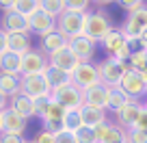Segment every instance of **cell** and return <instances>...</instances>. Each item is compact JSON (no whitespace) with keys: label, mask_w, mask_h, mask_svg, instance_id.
Returning a JSON list of instances; mask_svg holds the SVG:
<instances>
[{"label":"cell","mask_w":147,"mask_h":143,"mask_svg":"<svg viewBox=\"0 0 147 143\" xmlns=\"http://www.w3.org/2000/svg\"><path fill=\"white\" fill-rule=\"evenodd\" d=\"M115 30L110 18L102 9H95L91 13H87V22H84V35L89 39H93L95 43H102L110 33Z\"/></svg>","instance_id":"obj_1"},{"label":"cell","mask_w":147,"mask_h":143,"mask_svg":"<svg viewBox=\"0 0 147 143\" xmlns=\"http://www.w3.org/2000/svg\"><path fill=\"white\" fill-rule=\"evenodd\" d=\"M100 46H102V50L106 52V56H113V59L123 61V63H128L130 56H132V52H134L132 46H130V41L125 39V35L119 30V28H115Z\"/></svg>","instance_id":"obj_2"},{"label":"cell","mask_w":147,"mask_h":143,"mask_svg":"<svg viewBox=\"0 0 147 143\" xmlns=\"http://www.w3.org/2000/svg\"><path fill=\"white\" fill-rule=\"evenodd\" d=\"M97 69H100L102 85H106V87H119L123 74L128 72V63L117 61V59H113V56H106L104 61L97 63Z\"/></svg>","instance_id":"obj_3"},{"label":"cell","mask_w":147,"mask_h":143,"mask_svg":"<svg viewBox=\"0 0 147 143\" xmlns=\"http://www.w3.org/2000/svg\"><path fill=\"white\" fill-rule=\"evenodd\" d=\"M119 30L125 35L128 41H138L141 35L147 30V5L143 9L134 11V13H128L123 20V24L119 26Z\"/></svg>","instance_id":"obj_4"},{"label":"cell","mask_w":147,"mask_h":143,"mask_svg":"<svg viewBox=\"0 0 147 143\" xmlns=\"http://www.w3.org/2000/svg\"><path fill=\"white\" fill-rule=\"evenodd\" d=\"M84 22H87V15H78V13H71V11H65L56 20V30L67 41H71V39L84 35Z\"/></svg>","instance_id":"obj_5"},{"label":"cell","mask_w":147,"mask_h":143,"mask_svg":"<svg viewBox=\"0 0 147 143\" xmlns=\"http://www.w3.org/2000/svg\"><path fill=\"white\" fill-rule=\"evenodd\" d=\"M52 100L59 102L67 111H80L84 106V91H80L74 83H69V85H65V87L52 91Z\"/></svg>","instance_id":"obj_6"},{"label":"cell","mask_w":147,"mask_h":143,"mask_svg":"<svg viewBox=\"0 0 147 143\" xmlns=\"http://www.w3.org/2000/svg\"><path fill=\"white\" fill-rule=\"evenodd\" d=\"M71 83L76 85L80 91H89V89L102 85L97 63H80L78 67H76V72L71 74Z\"/></svg>","instance_id":"obj_7"},{"label":"cell","mask_w":147,"mask_h":143,"mask_svg":"<svg viewBox=\"0 0 147 143\" xmlns=\"http://www.w3.org/2000/svg\"><path fill=\"white\" fill-rule=\"evenodd\" d=\"M50 67V59L43 54L41 50L32 48L30 52L22 56V76H37V74H46V69Z\"/></svg>","instance_id":"obj_8"},{"label":"cell","mask_w":147,"mask_h":143,"mask_svg":"<svg viewBox=\"0 0 147 143\" xmlns=\"http://www.w3.org/2000/svg\"><path fill=\"white\" fill-rule=\"evenodd\" d=\"M22 93H26L28 98L37 100V98H46L52 96V89L48 85L46 76L37 74V76H22Z\"/></svg>","instance_id":"obj_9"},{"label":"cell","mask_w":147,"mask_h":143,"mask_svg":"<svg viewBox=\"0 0 147 143\" xmlns=\"http://www.w3.org/2000/svg\"><path fill=\"white\" fill-rule=\"evenodd\" d=\"M119 87L123 89V91L128 93L132 100H138V102H141L143 96H147V83L143 80L141 74H136V72H134V69H130V67H128V72L123 74Z\"/></svg>","instance_id":"obj_10"},{"label":"cell","mask_w":147,"mask_h":143,"mask_svg":"<svg viewBox=\"0 0 147 143\" xmlns=\"http://www.w3.org/2000/svg\"><path fill=\"white\" fill-rule=\"evenodd\" d=\"M97 143H128V130H123L117 121H106L95 128Z\"/></svg>","instance_id":"obj_11"},{"label":"cell","mask_w":147,"mask_h":143,"mask_svg":"<svg viewBox=\"0 0 147 143\" xmlns=\"http://www.w3.org/2000/svg\"><path fill=\"white\" fill-rule=\"evenodd\" d=\"M69 48H71V52L76 54V59H78L80 63H93L95 52H97V43L93 41V39H89L87 35H80V37L71 39V41H69Z\"/></svg>","instance_id":"obj_12"},{"label":"cell","mask_w":147,"mask_h":143,"mask_svg":"<svg viewBox=\"0 0 147 143\" xmlns=\"http://www.w3.org/2000/svg\"><path fill=\"white\" fill-rule=\"evenodd\" d=\"M28 24H30V35H37L39 39L56 30V20L52 18V15H48L46 11H41V9L37 11L35 15L28 18Z\"/></svg>","instance_id":"obj_13"},{"label":"cell","mask_w":147,"mask_h":143,"mask_svg":"<svg viewBox=\"0 0 147 143\" xmlns=\"http://www.w3.org/2000/svg\"><path fill=\"white\" fill-rule=\"evenodd\" d=\"M0 121H2V134H18V137H24L26 132L28 119H24L22 115H18L11 108H5L0 113Z\"/></svg>","instance_id":"obj_14"},{"label":"cell","mask_w":147,"mask_h":143,"mask_svg":"<svg viewBox=\"0 0 147 143\" xmlns=\"http://www.w3.org/2000/svg\"><path fill=\"white\" fill-rule=\"evenodd\" d=\"M0 28L11 35V33H30V24H28V18L18 11H5L2 18H0Z\"/></svg>","instance_id":"obj_15"},{"label":"cell","mask_w":147,"mask_h":143,"mask_svg":"<svg viewBox=\"0 0 147 143\" xmlns=\"http://www.w3.org/2000/svg\"><path fill=\"white\" fill-rule=\"evenodd\" d=\"M143 106H145L143 102H138V100H130L128 104L123 106V108H119V111L115 113V119H117V124H119L123 130L134 128V126H136L138 115H141V111H143Z\"/></svg>","instance_id":"obj_16"},{"label":"cell","mask_w":147,"mask_h":143,"mask_svg":"<svg viewBox=\"0 0 147 143\" xmlns=\"http://www.w3.org/2000/svg\"><path fill=\"white\" fill-rule=\"evenodd\" d=\"M50 65H54V67H59V69H63V72H67L69 76L76 72V67L80 65V61L76 59V54L71 52V48H63V50H59L56 54H52L50 56Z\"/></svg>","instance_id":"obj_17"},{"label":"cell","mask_w":147,"mask_h":143,"mask_svg":"<svg viewBox=\"0 0 147 143\" xmlns=\"http://www.w3.org/2000/svg\"><path fill=\"white\" fill-rule=\"evenodd\" d=\"M108 100H110V87H106V85H97V87L84 91V104L87 106L108 111Z\"/></svg>","instance_id":"obj_18"},{"label":"cell","mask_w":147,"mask_h":143,"mask_svg":"<svg viewBox=\"0 0 147 143\" xmlns=\"http://www.w3.org/2000/svg\"><path fill=\"white\" fill-rule=\"evenodd\" d=\"M67 46H69V41L63 37V35H61L59 30H54V33H50V35H46V37L39 39V50H41L48 59H50L52 54H56L59 50L67 48Z\"/></svg>","instance_id":"obj_19"},{"label":"cell","mask_w":147,"mask_h":143,"mask_svg":"<svg viewBox=\"0 0 147 143\" xmlns=\"http://www.w3.org/2000/svg\"><path fill=\"white\" fill-rule=\"evenodd\" d=\"M9 108H11V111H15L18 115H22L24 119L35 117V100L28 98L26 93H18V96L11 98V100H9Z\"/></svg>","instance_id":"obj_20"},{"label":"cell","mask_w":147,"mask_h":143,"mask_svg":"<svg viewBox=\"0 0 147 143\" xmlns=\"http://www.w3.org/2000/svg\"><path fill=\"white\" fill-rule=\"evenodd\" d=\"M7 43H9V52H15L20 56L32 50L30 33H11V35H7Z\"/></svg>","instance_id":"obj_21"},{"label":"cell","mask_w":147,"mask_h":143,"mask_svg":"<svg viewBox=\"0 0 147 143\" xmlns=\"http://www.w3.org/2000/svg\"><path fill=\"white\" fill-rule=\"evenodd\" d=\"M80 115H82V124L87 126V128H93V130L100 128L102 124H106V121H108L106 111L95 108V106H87V104L80 108Z\"/></svg>","instance_id":"obj_22"},{"label":"cell","mask_w":147,"mask_h":143,"mask_svg":"<svg viewBox=\"0 0 147 143\" xmlns=\"http://www.w3.org/2000/svg\"><path fill=\"white\" fill-rule=\"evenodd\" d=\"M0 91L5 93L9 100L13 96H18V93H22V76L0 72Z\"/></svg>","instance_id":"obj_23"},{"label":"cell","mask_w":147,"mask_h":143,"mask_svg":"<svg viewBox=\"0 0 147 143\" xmlns=\"http://www.w3.org/2000/svg\"><path fill=\"white\" fill-rule=\"evenodd\" d=\"M43 76H46V80H48V85H50L52 91H56V89H61V87H65V85L71 83V76H69L67 72H63V69L54 67V65H50Z\"/></svg>","instance_id":"obj_24"},{"label":"cell","mask_w":147,"mask_h":143,"mask_svg":"<svg viewBox=\"0 0 147 143\" xmlns=\"http://www.w3.org/2000/svg\"><path fill=\"white\" fill-rule=\"evenodd\" d=\"M0 72L22 76V56L15 54V52H5L0 56Z\"/></svg>","instance_id":"obj_25"},{"label":"cell","mask_w":147,"mask_h":143,"mask_svg":"<svg viewBox=\"0 0 147 143\" xmlns=\"http://www.w3.org/2000/svg\"><path fill=\"white\" fill-rule=\"evenodd\" d=\"M128 67L134 69L136 74H141L143 80L147 83V50H143V48L134 50L132 56H130V61H128Z\"/></svg>","instance_id":"obj_26"},{"label":"cell","mask_w":147,"mask_h":143,"mask_svg":"<svg viewBox=\"0 0 147 143\" xmlns=\"http://www.w3.org/2000/svg\"><path fill=\"white\" fill-rule=\"evenodd\" d=\"M132 100V98L128 96V93L123 91L121 87H110V100H108V111L117 113L119 108H123L128 102Z\"/></svg>","instance_id":"obj_27"},{"label":"cell","mask_w":147,"mask_h":143,"mask_svg":"<svg viewBox=\"0 0 147 143\" xmlns=\"http://www.w3.org/2000/svg\"><path fill=\"white\" fill-rule=\"evenodd\" d=\"M39 9H41V0H13V9L11 11H18V13L30 18Z\"/></svg>","instance_id":"obj_28"},{"label":"cell","mask_w":147,"mask_h":143,"mask_svg":"<svg viewBox=\"0 0 147 143\" xmlns=\"http://www.w3.org/2000/svg\"><path fill=\"white\" fill-rule=\"evenodd\" d=\"M41 11H46L48 15L59 20L61 15L67 11V2H65V0H41Z\"/></svg>","instance_id":"obj_29"},{"label":"cell","mask_w":147,"mask_h":143,"mask_svg":"<svg viewBox=\"0 0 147 143\" xmlns=\"http://www.w3.org/2000/svg\"><path fill=\"white\" fill-rule=\"evenodd\" d=\"M65 115H67V108H63L59 102L52 100V104L48 106V111H46V115L41 117V121L43 124H46V121H61V124H63Z\"/></svg>","instance_id":"obj_30"},{"label":"cell","mask_w":147,"mask_h":143,"mask_svg":"<svg viewBox=\"0 0 147 143\" xmlns=\"http://www.w3.org/2000/svg\"><path fill=\"white\" fill-rule=\"evenodd\" d=\"M82 126L84 124H82L80 111H67V115H65V119H63V128L67 130V132H78Z\"/></svg>","instance_id":"obj_31"},{"label":"cell","mask_w":147,"mask_h":143,"mask_svg":"<svg viewBox=\"0 0 147 143\" xmlns=\"http://www.w3.org/2000/svg\"><path fill=\"white\" fill-rule=\"evenodd\" d=\"M65 2H67V11H71V13H78V15L91 13V2L89 0H65Z\"/></svg>","instance_id":"obj_32"},{"label":"cell","mask_w":147,"mask_h":143,"mask_svg":"<svg viewBox=\"0 0 147 143\" xmlns=\"http://www.w3.org/2000/svg\"><path fill=\"white\" fill-rule=\"evenodd\" d=\"M74 134H76V141H78V143H97L95 130H93V128H87V126H82L78 132H74Z\"/></svg>","instance_id":"obj_33"},{"label":"cell","mask_w":147,"mask_h":143,"mask_svg":"<svg viewBox=\"0 0 147 143\" xmlns=\"http://www.w3.org/2000/svg\"><path fill=\"white\" fill-rule=\"evenodd\" d=\"M50 104H52V96H46V98H37V100H35V117H43Z\"/></svg>","instance_id":"obj_34"},{"label":"cell","mask_w":147,"mask_h":143,"mask_svg":"<svg viewBox=\"0 0 147 143\" xmlns=\"http://www.w3.org/2000/svg\"><path fill=\"white\" fill-rule=\"evenodd\" d=\"M128 143H147V132L138 128H130L128 130Z\"/></svg>","instance_id":"obj_35"},{"label":"cell","mask_w":147,"mask_h":143,"mask_svg":"<svg viewBox=\"0 0 147 143\" xmlns=\"http://www.w3.org/2000/svg\"><path fill=\"white\" fill-rule=\"evenodd\" d=\"M32 143H56V134L48 132V130H39L32 137Z\"/></svg>","instance_id":"obj_36"},{"label":"cell","mask_w":147,"mask_h":143,"mask_svg":"<svg viewBox=\"0 0 147 143\" xmlns=\"http://www.w3.org/2000/svg\"><path fill=\"white\" fill-rule=\"evenodd\" d=\"M119 7H121V9H125L128 13H134V11H138V9L145 7V2H141V0H121Z\"/></svg>","instance_id":"obj_37"},{"label":"cell","mask_w":147,"mask_h":143,"mask_svg":"<svg viewBox=\"0 0 147 143\" xmlns=\"http://www.w3.org/2000/svg\"><path fill=\"white\" fill-rule=\"evenodd\" d=\"M56 143H78V141H76V134H74V132L63 130V132L56 134Z\"/></svg>","instance_id":"obj_38"},{"label":"cell","mask_w":147,"mask_h":143,"mask_svg":"<svg viewBox=\"0 0 147 143\" xmlns=\"http://www.w3.org/2000/svg\"><path fill=\"white\" fill-rule=\"evenodd\" d=\"M0 143H26V139L18 134H0Z\"/></svg>","instance_id":"obj_39"},{"label":"cell","mask_w":147,"mask_h":143,"mask_svg":"<svg viewBox=\"0 0 147 143\" xmlns=\"http://www.w3.org/2000/svg\"><path fill=\"white\" fill-rule=\"evenodd\" d=\"M134 128H138V130H145L147 132V108L143 106V111H141V115H138V119H136V126Z\"/></svg>","instance_id":"obj_40"},{"label":"cell","mask_w":147,"mask_h":143,"mask_svg":"<svg viewBox=\"0 0 147 143\" xmlns=\"http://www.w3.org/2000/svg\"><path fill=\"white\" fill-rule=\"evenodd\" d=\"M5 52H9V43H7V33L0 28V56L5 54Z\"/></svg>","instance_id":"obj_41"},{"label":"cell","mask_w":147,"mask_h":143,"mask_svg":"<svg viewBox=\"0 0 147 143\" xmlns=\"http://www.w3.org/2000/svg\"><path fill=\"white\" fill-rule=\"evenodd\" d=\"M5 108H9V98H7L2 91H0V113L5 111Z\"/></svg>","instance_id":"obj_42"},{"label":"cell","mask_w":147,"mask_h":143,"mask_svg":"<svg viewBox=\"0 0 147 143\" xmlns=\"http://www.w3.org/2000/svg\"><path fill=\"white\" fill-rule=\"evenodd\" d=\"M138 46H141L143 50H147V30L141 35V39H138Z\"/></svg>","instance_id":"obj_43"},{"label":"cell","mask_w":147,"mask_h":143,"mask_svg":"<svg viewBox=\"0 0 147 143\" xmlns=\"http://www.w3.org/2000/svg\"><path fill=\"white\" fill-rule=\"evenodd\" d=\"M0 134H2V121H0Z\"/></svg>","instance_id":"obj_44"},{"label":"cell","mask_w":147,"mask_h":143,"mask_svg":"<svg viewBox=\"0 0 147 143\" xmlns=\"http://www.w3.org/2000/svg\"><path fill=\"white\" fill-rule=\"evenodd\" d=\"M26 143H32V139H30V141H26Z\"/></svg>","instance_id":"obj_45"},{"label":"cell","mask_w":147,"mask_h":143,"mask_svg":"<svg viewBox=\"0 0 147 143\" xmlns=\"http://www.w3.org/2000/svg\"><path fill=\"white\" fill-rule=\"evenodd\" d=\"M145 108H147V100H145Z\"/></svg>","instance_id":"obj_46"}]
</instances>
